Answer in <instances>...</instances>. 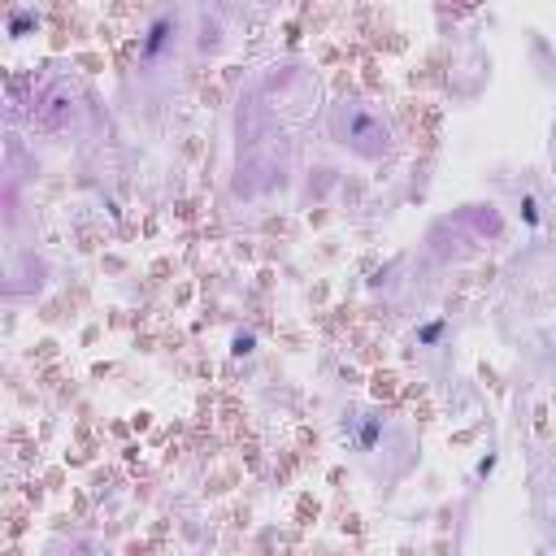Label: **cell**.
Wrapping results in <instances>:
<instances>
[{
  "label": "cell",
  "instance_id": "cell-1",
  "mask_svg": "<svg viewBox=\"0 0 556 556\" xmlns=\"http://www.w3.org/2000/svg\"><path fill=\"white\" fill-rule=\"evenodd\" d=\"M170 44H174V18H165V14H161V18H152V26H148V35H144L139 52H144L148 61H157V57H161V52L170 48Z\"/></svg>",
  "mask_w": 556,
  "mask_h": 556
},
{
  "label": "cell",
  "instance_id": "cell-2",
  "mask_svg": "<svg viewBox=\"0 0 556 556\" xmlns=\"http://www.w3.org/2000/svg\"><path fill=\"white\" fill-rule=\"evenodd\" d=\"M348 139H357L361 148H369V139H382V131H378V122H374L369 114H352V131H348Z\"/></svg>",
  "mask_w": 556,
  "mask_h": 556
},
{
  "label": "cell",
  "instance_id": "cell-3",
  "mask_svg": "<svg viewBox=\"0 0 556 556\" xmlns=\"http://www.w3.org/2000/svg\"><path fill=\"white\" fill-rule=\"evenodd\" d=\"M378 435H382V417H378V413H369V417L361 422V430H357V443H361L365 452H369L374 443H378Z\"/></svg>",
  "mask_w": 556,
  "mask_h": 556
},
{
  "label": "cell",
  "instance_id": "cell-4",
  "mask_svg": "<svg viewBox=\"0 0 556 556\" xmlns=\"http://www.w3.org/2000/svg\"><path fill=\"white\" fill-rule=\"evenodd\" d=\"M443 330H448V322H443V317H435V322L417 326V348H435V344L443 339Z\"/></svg>",
  "mask_w": 556,
  "mask_h": 556
},
{
  "label": "cell",
  "instance_id": "cell-5",
  "mask_svg": "<svg viewBox=\"0 0 556 556\" xmlns=\"http://www.w3.org/2000/svg\"><path fill=\"white\" fill-rule=\"evenodd\" d=\"M522 222L526 227H539V200L535 196H522Z\"/></svg>",
  "mask_w": 556,
  "mask_h": 556
},
{
  "label": "cell",
  "instance_id": "cell-6",
  "mask_svg": "<svg viewBox=\"0 0 556 556\" xmlns=\"http://www.w3.org/2000/svg\"><path fill=\"white\" fill-rule=\"evenodd\" d=\"M231 348H235V357H248V352L257 348V335H252V330H239V335H235V344H231Z\"/></svg>",
  "mask_w": 556,
  "mask_h": 556
},
{
  "label": "cell",
  "instance_id": "cell-7",
  "mask_svg": "<svg viewBox=\"0 0 556 556\" xmlns=\"http://www.w3.org/2000/svg\"><path fill=\"white\" fill-rule=\"evenodd\" d=\"M491 470H495V457H482V461H478V478H487Z\"/></svg>",
  "mask_w": 556,
  "mask_h": 556
}]
</instances>
